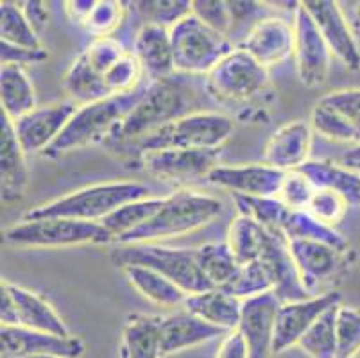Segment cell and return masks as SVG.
<instances>
[{
	"mask_svg": "<svg viewBox=\"0 0 360 358\" xmlns=\"http://www.w3.org/2000/svg\"><path fill=\"white\" fill-rule=\"evenodd\" d=\"M348 208L349 203L340 193L332 192V190H316L307 212L312 213L321 222L335 228V224L345 219Z\"/></svg>",
	"mask_w": 360,
	"mask_h": 358,
	"instance_id": "f6af8a7d",
	"label": "cell"
},
{
	"mask_svg": "<svg viewBox=\"0 0 360 358\" xmlns=\"http://www.w3.org/2000/svg\"><path fill=\"white\" fill-rule=\"evenodd\" d=\"M191 79H194V75L174 74L169 79L147 84L140 103L124 118L111 140L131 143L186 115L206 111L202 110L205 94H210L206 88L199 90L194 83L191 84Z\"/></svg>",
	"mask_w": 360,
	"mask_h": 358,
	"instance_id": "6da1fadb",
	"label": "cell"
},
{
	"mask_svg": "<svg viewBox=\"0 0 360 358\" xmlns=\"http://www.w3.org/2000/svg\"><path fill=\"white\" fill-rule=\"evenodd\" d=\"M355 20H356V24H359V29H360V4H359V8L355 9Z\"/></svg>",
	"mask_w": 360,
	"mask_h": 358,
	"instance_id": "6f0895ef",
	"label": "cell"
},
{
	"mask_svg": "<svg viewBox=\"0 0 360 358\" xmlns=\"http://www.w3.org/2000/svg\"><path fill=\"white\" fill-rule=\"evenodd\" d=\"M281 231L285 233L289 241L321 242V244L332 245L333 249L340 252H346L349 248L348 241H346V236L342 233L337 231L333 226L321 222L319 219H316L307 210H292Z\"/></svg>",
	"mask_w": 360,
	"mask_h": 358,
	"instance_id": "d6a6232c",
	"label": "cell"
},
{
	"mask_svg": "<svg viewBox=\"0 0 360 358\" xmlns=\"http://www.w3.org/2000/svg\"><path fill=\"white\" fill-rule=\"evenodd\" d=\"M289 248L303 285L314 295H317L316 288L323 281L332 280L345 265V252L337 251L332 245L312 241H289Z\"/></svg>",
	"mask_w": 360,
	"mask_h": 358,
	"instance_id": "7402d4cb",
	"label": "cell"
},
{
	"mask_svg": "<svg viewBox=\"0 0 360 358\" xmlns=\"http://www.w3.org/2000/svg\"><path fill=\"white\" fill-rule=\"evenodd\" d=\"M150 197V188L136 181H108L84 186L67 196L44 203L22 219H74L84 222H101L122 205Z\"/></svg>",
	"mask_w": 360,
	"mask_h": 358,
	"instance_id": "3957f363",
	"label": "cell"
},
{
	"mask_svg": "<svg viewBox=\"0 0 360 358\" xmlns=\"http://www.w3.org/2000/svg\"><path fill=\"white\" fill-rule=\"evenodd\" d=\"M271 233L273 231L253 221L251 217L237 215L230 222L226 244L230 245L238 264L245 265L260 260L271 241Z\"/></svg>",
	"mask_w": 360,
	"mask_h": 358,
	"instance_id": "1f68e13d",
	"label": "cell"
},
{
	"mask_svg": "<svg viewBox=\"0 0 360 358\" xmlns=\"http://www.w3.org/2000/svg\"><path fill=\"white\" fill-rule=\"evenodd\" d=\"M342 303L339 292L330 290L317 294L309 300L280 305L274 319L273 353H281L290 346H297L301 337L310 330L321 315L335 305Z\"/></svg>",
	"mask_w": 360,
	"mask_h": 358,
	"instance_id": "7c38bea8",
	"label": "cell"
},
{
	"mask_svg": "<svg viewBox=\"0 0 360 358\" xmlns=\"http://www.w3.org/2000/svg\"><path fill=\"white\" fill-rule=\"evenodd\" d=\"M94 4H96V0H72V2H67L65 6H67V13L70 15V18L74 22L83 24L88 13L94 8Z\"/></svg>",
	"mask_w": 360,
	"mask_h": 358,
	"instance_id": "db71d44e",
	"label": "cell"
},
{
	"mask_svg": "<svg viewBox=\"0 0 360 358\" xmlns=\"http://www.w3.org/2000/svg\"><path fill=\"white\" fill-rule=\"evenodd\" d=\"M337 358H356L360 353V308L340 305L335 321Z\"/></svg>",
	"mask_w": 360,
	"mask_h": 358,
	"instance_id": "b9f144b4",
	"label": "cell"
},
{
	"mask_svg": "<svg viewBox=\"0 0 360 358\" xmlns=\"http://www.w3.org/2000/svg\"><path fill=\"white\" fill-rule=\"evenodd\" d=\"M20 6L29 24H31L32 29L40 34L49 22V11L47 8H45L47 4H45V2H40V0H27V2H20Z\"/></svg>",
	"mask_w": 360,
	"mask_h": 358,
	"instance_id": "816d5d0a",
	"label": "cell"
},
{
	"mask_svg": "<svg viewBox=\"0 0 360 358\" xmlns=\"http://www.w3.org/2000/svg\"><path fill=\"white\" fill-rule=\"evenodd\" d=\"M133 6L143 24L165 29H172L192 13L191 0H140Z\"/></svg>",
	"mask_w": 360,
	"mask_h": 358,
	"instance_id": "60d3db41",
	"label": "cell"
},
{
	"mask_svg": "<svg viewBox=\"0 0 360 358\" xmlns=\"http://www.w3.org/2000/svg\"><path fill=\"white\" fill-rule=\"evenodd\" d=\"M217 151L202 149H162L140 154L142 165L153 176L163 179H192L206 177L214 167H217Z\"/></svg>",
	"mask_w": 360,
	"mask_h": 358,
	"instance_id": "2e32d148",
	"label": "cell"
},
{
	"mask_svg": "<svg viewBox=\"0 0 360 358\" xmlns=\"http://www.w3.org/2000/svg\"><path fill=\"white\" fill-rule=\"evenodd\" d=\"M162 205L163 197H146V199H139V201L126 203L113 213H110L106 219H103L101 224L111 233L113 241H117L120 236L135 231L140 226L146 224Z\"/></svg>",
	"mask_w": 360,
	"mask_h": 358,
	"instance_id": "836d02e7",
	"label": "cell"
},
{
	"mask_svg": "<svg viewBox=\"0 0 360 358\" xmlns=\"http://www.w3.org/2000/svg\"><path fill=\"white\" fill-rule=\"evenodd\" d=\"M340 305H335V307H332L321 315L297 343V346L305 351L310 358H337L335 321L337 310H339Z\"/></svg>",
	"mask_w": 360,
	"mask_h": 358,
	"instance_id": "74e56055",
	"label": "cell"
},
{
	"mask_svg": "<svg viewBox=\"0 0 360 358\" xmlns=\"http://www.w3.org/2000/svg\"><path fill=\"white\" fill-rule=\"evenodd\" d=\"M2 241L16 248H74V245H103L113 241L101 222L74 219H22L2 231Z\"/></svg>",
	"mask_w": 360,
	"mask_h": 358,
	"instance_id": "ba28073f",
	"label": "cell"
},
{
	"mask_svg": "<svg viewBox=\"0 0 360 358\" xmlns=\"http://www.w3.org/2000/svg\"><path fill=\"white\" fill-rule=\"evenodd\" d=\"M221 288L237 300L248 301L267 294V292H273V281H271L269 271L264 265V262L258 260L240 265L237 274Z\"/></svg>",
	"mask_w": 360,
	"mask_h": 358,
	"instance_id": "f35d334b",
	"label": "cell"
},
{
	"mask_svg": "<svg viewBox=\"0 0 360 358\" xmlns=\"http://www.w3.org/2000/svg\"><path fill=\"white\" fill-rule=\"evenodd\" d=\"M242 303L244 301L237 300L222 288H212V290L188 295L183 308L198 315L199 319L206 323L231 331L240 326Z\"/></svg>",
	"mask_w": 360,
	"mask_h": 358,
	"instance_id": "484cf974",
	"label": "cell"
},
{
	"mask_svg": "<svg viewBox=\"0 0 360 358\" xmlns=\"http://www.w3.org/2000/svg\"><path fill=\"white\" fill-rule=\"evenodd\" d=\"M27 154L16 138L13 120L0 111V179L2 203L15 205L25 197L29 186Z\"/></svg>",
	"mask_w": 360,
	"mask_h": 358,
	"instance_id": "d6986e66",
	"label": "cell"
},
{
	"mask_svg": "<svg viewBox=\"0 0 360 358\" xmlns=\"http://www.w3.org/2000/svg\"><path fill=\"white\" fill-rule=\"evenodd\" d=\"M77 104L68 101L36 106L13 122L16 138L25 154H44L60 138L70 118L77 111Z\"/></svg>",
	"mask_w": 360,
	"mask_h": 358,
	"instance_id": "8fae6325",
	"label": "cell"
},
{
	"mask_svg": "<svg viewBox=\"0 0 360 358\" xmlns=\"http://www.w3.org/2000/svg\"><path fill=\"white\" fill-rule=\"evenodd\" d=\"M120 358H126V357H124V354H122V353H120Z\"/></svg>",
	"mask_w": 360,
	"mask_h": 358,
	"instance_id": "91938a15",
	"label": "cell"
},
{
	"mask_svg": "<svg viewBox=\"0 0 360 358\" xmlns=\"http://www.w3.org/2000/svg\"><path fill=\"white\" fill-rule=\"evenodd\" d=\"M126 280L135 288L139 294H142L147 301L165 308H178L183 307L188 298L185 290L178 287L176 283L162 276L160 272L153 271L149 267L142 265H127L122 267Z\"/></svg>",
	"mask_w": 360,
	"mask_h": 358,
	"instance_id": "f1b7e54d",
	"label": "cell"
},
{
	"mask_svg": "<svg viewBox=\"0 0 360 358\" xmlns=\"http://www.w3.org/2000/svg\"><path fill=\"white\" fill-rule=\"evenodd\" d=\"M2 357L22 358L31 354H54L61 358H79L84 353V343L79 337H60L29 330L24 326H2L0 330Z\"/></svg>",
	"mask_w": 360,
	"mask_h": 358,
	"instance_id": "9a60e30c",
	"label": "cell"
},
{
	"mask_svg": "<svg viewBox=\"0 0 360 358\" xmlns=\"http://www.w3.org/2000/svg\"><path fill=\"white\" fill-rule=\"evenodd\" d=\"M135 58L149 83L163 81L176 74L170 29L143 24L135 38Z\"/></svg>",
	"mask_w": 360,
	"mask_h": 358,
	"instance_id": "603a6c76",
	"label": "cell"
},
{
	"mask_svg": "<svg viewBox=\"0 0 360 358\" xmlns=\"http://www.w3.org/2000/svg\"><path fill=\"white\" fill-rule=\"evenodd\" d=\"M215 358H250V347H248L244 335L238 328L228 331L222 337V343Z\"/></svg>",
	"mask_w": 360,
	"mask_h": 358,
	"instance_id": "f907efd6",
	"label": "cell"
},
{
	"mask_svg": "<svg viewBox=\"0 0 360 358\" xmlns=\"http://www.w3.org/2000/svg\"><path fill=\"white\" fill-rule=\"evenodd\" d=\"M198 260L202 274L215 288L224 287L240 269V264L226 242L202 244L198 248Z\"/></svg>",
	"mask_w": 360,
	"mask_h": 358,
	"instance_id": "d590c367",
	"label": "cell"
},
{
	"mask_svg": "<svg viewBox=\"0 0 360 358\" xmlns=\"http://www.w3.org/2000/svg\"><path fill=\"white\" fill-rule=\"evenodd\" d=\"M285 174L267 163L217 165L208 172L206 181L219 188L230 190L233 196L237 193V196L253 197H278Z\"/></svg>",
	"mask_w": 360,
	"mask_h": 358,
	"instance_id": "5bb4252c",
	"label": "cell"
},
{
	"mask_svg": "<svg viewBox=\"0 0 360 358\" xmlns=\"http://www.w3.org/2000/svg\"><path fill=\"white\" fill-rule=\"evenodd\" d=\"M233 131V118L228 115L217 111H198L131 143L140 154L162 149L217 151L230 140Z\"/></svg>",
	"mask_w": 360,
	"mask_h": 358,
	"instance_id": "8992f818",
	"label": "cell"
},
{
	"mask_svg": "<svg viewBox=\"0 0 360 358\" xmlns=\"http://www.w3.org/2000/svg\"><path fill=\"white\" fill-rule=\"evenodd\" d=\"M228 333L222 328L214 326L199 319L198 315L188 310L176 312V314L163 315L162 319V351L165 354H174L179 351L205 344L217 337H224Z\"/></svg>",
	"mask_w": 360,
	"mask_h": 358,
	"instance_id": "cb8c5ba5",
	"label": "cell"
},
{
	"mask_svg": "<svg viewBox=\"0 0 360 358\" xmlns=\"http://www.w3.org/2000/svg\"><path fill=\"white\" fill-rule=\"evenodd\" d=\"M280 305L273 292L242 303V319L238 330L242 331L250 347V358H269L273 354L274 319Z\"/></svg>",
	"mask_w": 360,
	"mask_h": 358,
	"instance_id": "44dd1931",
	"label": "cell"
},
{
	"mask_svg": "<svg viewBox=\"0 0 360 358\" xmlns=\"http://www.w3.org/2000/svg\"><path fill=\"white\" fill-rule=\"evenodd\" d=\"M124 16V4L115 2V0H99L94 4L91 11L84 18L83 25L88 32L96 38H104L110 36V32L115 31L119 24L122 22Z\"/></svg>",
	"mask_w": 360,
	"mask_h": 358,
	"instance_id": "ee69618b",
	"label": "cell"
},
{
	"mask_svg": "<svg viewBox=\"0 0 360 358\" xmlns=\"http://www.w3.org/2000/svg\"><path fill=\"white\" fill-rule=\"evenodd\" d=\"M143 72L133 52H126L110 70L104 74L111 95L133 91L143 83Z\"/></svg>",
	"mask_w": 360,
	"mask_h": 358,
	"instance_id": "7bdbcfd3",
	"label": "cell"
},
{
	"mask_svg": "<svg viewBox=\"0 0 360 358\" xmlns=\"http://www.w3.org/2000/svg\"><path fill=\"white\" fill-rule=\"evenodd\" d=\"M237 47L244 49L265 68L294 54V24L280 16H267L251 29Z\"/></svg>",
	"mask_w": 360,
	"mask_h": 358,
	"instance_id": "ac0fdd59",
	"label": "cell"
},
{
	"mask_svg": "<svg viewBox=\"0 0 360 358\" xmlns=\"http://www.w3.org/2000/svg\"><path fill=\"white\" fill-rule=\"evenodd\" d=\"M0 321L2 326H18L15 301L4 285H0Z\"/></svg>",
	"mask_w": 360,
	"mask_h": 358,
	"instance_id": "f5cc1de1",
	"label": "cell"
},
{
	"mask_svg": "<svg viewBox=\"0 0 360 358\" xmlns=\"http://www.w3.org/2000/svg\"><path fill=\"white\" fill-rule=\"evenodd\" d=\"M321 104L328 106L348 133V143L360 146V88H342L330 91L319 98Z\"/></svg>",
	"mask_w": 360,
	"mask_h": 358,
	"instance_id": "ab89813d",
	"label": "cell"
},
{
	"mask_svg": "<svg viewBox=\"0 0 360 358\" xmlns=\"http://www.w3.org/2000/svg\"><path fill=\"white\" fill-rule=\"evenodd\" d=\"M222 201L198 190H178L163 197V205L146 224L117 238L119 245L158 244L210 224L222 212Z\"/></svg>",
	"mask_w": 360,
	"mask_h": 358,
	"instance_id": "7a4b0ae2",
	"label": "cell"
},
{
	"mask_svg": "<svg viewBox=\"0 0 360 358\" xmlns=\"http://www.w3.org/2000/svg\"><path fill=\"white\" fill-rule=\"evenodd\" d=\"M267 267L273 281V294L276 295L278 301L283 303H296L312 298V292L307 290L301 280L300 271L292 260L289 248V238L283 231L271 233V241L267 249L260 258Z\"/></svg>",
	"mask_w": 360,
	"mask_h": 358,
	"instance_id": "e0dca14e",
	"label": "cell"
},
{
	"mask_svg": "<svg viewBox=\"0 0 360 358\" xmlns=\"http://www.w3.org/2000/svg\"><path fill=\"white\" fill-rule=\"evenodd\" d=\"M147 84L149 81L127 94L111 95L99 103L77 108L63 133L45 151L44 156L58 158L70 151L83 149V147L99 143L106 138L113 136L117 127L124 122V118L140 103V98L147 90Z\"/></svg>",
	"mask_w": 360,
	"mask_h": 358,
	"instance_id": "277c9868",
	"label": "cell"
},
{
	"mask_svg": "<svg viewBox=\"0 0 360 358\" xmlns=\"http://www.w3.org/2000/svg\"><path fill=\"white\" fill-rule=\"evenodd\" d=\"M170 44L176 74L194 77H206L235 49L228 36L206 25L192 13L170 29Z\"/></svg>",
	"mask_w": 360,
	"mask_h": 358,
	"instance_id": "52a82bcc",
	"label": "cell"
},
{
	"mask_svg": "<svg viewBox=\"0 0 360 358\" xmlns=\"http://www.w3.org/2000/svg\"><path fill=\"white\" fill-rule=\"evenodd\" d=\"M163 315H131L122 328L120 353L126 358H162Z\"/></svg>",
	"mask_w": 360,
	"mask_h": 358,
	"instance_id": "83f0119b",
	"label": "cell"
},
{
	"mask_svg": "<svg viewBox=\"0 0 360 358\" xmlns=\"http://www.w3.org/2000/svg\"><path fill=\"white\" fill-rule=\"evenodd\" d=\"M314 192H316V188L307 179V176H303L300 170H290V172L285 174L278 199L281 203H285L290 210H307Z\"/></svg>",
	"mask_w": 360,
	"mask_h": 358,
	"instance_id": "7dc6e473",
	"label": "cell"
},
{
	"mask_svg": "<svg viewBox=\"0 0 360 358\" xmlns=\"http://www.w3.org/2000/svg\"><path fill=\"white\" fill-rule=\"evenodd\" d=\"M269 83L264 65L240 47H235L221 63L205 77L206 90L215 101L242 103L262 94Z\"/></svg>",
	"mask_w": 360,
	"mask_h": 358,
	"instance_id": "9c48e42d",
	"label": "cell"
},
{
	"mask_svg": "<svg viewBox=\"0 0 360 358\" xmlns=\"http://www.w3.org/2000/svg\"><path fill=\"white\" fill-rule=\"evenodd\" d=\"M233 203L237 206L238 215L251 217L253 221L260 222L269 231H281L292 212L278 197H253L235 193Z\"/></svg>",
	"mask_w": 360,
	"mask_h": 358,
	"instance_id": "8d00e7d4",
	"label": "cell"
},
{
	"mask_svg": "<svg viewBox=\"0 0 360 358\" xmlns=\"http://www.w3.org/2000/svg\"><path fill=\"white\" fill-rule=\"evenodd\" d=\"M111 262L120 269L127 265L153 269L188 295L215 288L199 267L198 249L169 248L162 244H117L111 251Z\"/></svg>",
	"mask_w": 360,
	"mask_h": 358,
	"instance_id": "5b68a950",
	"label": "cell"
},
{
	"mask_svg": "<svg viewBox=\"0 0 360 358\" xmlns=\"http://www.w3.org/2000/svg\"><path fill=\"white\" fill-rule=\"evenodd\" d=\"M2 285L8 288L13 301H15L18 326L44 331V333L60 335V337H70V331H68L65 321L61 319V315L40 294H36L29 288L18 287L15 283H9V281H2Z\"/></svg>",
	"mask_w": 360,
	"mask_h": 358,
	"instance_id": "d4e9b609",
	"label": "cell"
},
{
	"mask_svg": "<svg viewBox=\"0 0 360 358\" xmlns=\"http://www.w3.org/2000/svg\"><path fill=\"white\" fill-rule=\"evenodd\" d=\"M0 36L4 44L31 51H44L40 34L27 22L20 2L0 4Z\"/></svg>",
	"mask_w": 360,
	"mask_h": 358,
	"instance_id": "e575fe53",
	"label": "cell"
},
{
	"mask_svg": "<svg viewBox=\"0 0 360 358\" xmlns=\"http://www.w3.org/2000/svg\"><path fill=\"white\" fill-rule=\"evenodd\" d=\"M355 170H356V172H360V165H359V167H355Z\"/></svg>",
	"mask_w": 360,
	"mask_h": 358,
	"instance_id": "680465c9",
	"label": "cell"
},
{
	"mask_svg": "<svg viewBox=\"0 0 360 358\" xmlns=\"http://www.w3.org/2000/svg\"><path fill=\"white\" fill-rule=\"evenodd\" d=\"M345 165L349 167V169H355V167L360 165V146L353 147L352 151H348V153H346Z\"/></svg>",
	"mask_w": 360,
	"mask_h": 358,
	"instance_id": "11a10c76",
	"label": "cell"
},
{
	"mask_svg": "<svg viewBox=\"0 0 360 358\" xmlns=\"http://www.w3.org/2000/svg\"><path fill=\"white\" fill-rule=\"evenodd\" d=\"M294 59L301 84L317 88L325 83L332 65V52L316 22L300 2L294 9Z\"/></svg>",
	"mask_w": 360,
	"mask_h": 358,
	"instance_id": "30bf717a",
	"label": "cell"
},
{
	"mask_svg": "<svg viewBox=\"0 0 360 358\" xmlns=\"http://www.w3.org/2000/svg\"><path fill=\"white\" fill-rule=\"evenodd\" d=\"M0 111L13 122L36 108L34 87L20 65H2L0 68Z\"/></svg>",
	"mask_w": 360,
	"mask_h": 358,
	"instance_id": "f546056e",
	"label": "cell"
},
{
	"mask_svg": "<svg viewBox=\"0 0 360 358\" xmlns=\"http://www.w3.org/2000/svg\"><path fill=\"white\" fill-rule=\"evenodd\" d=\"M316 190H332L345 197L349 206L360 205V172L337 165L330 160H309L300 169Z\"/></svg>",
	"mask_w": 360,
	"mask_h": 358,
	"instance_id": "4316f807",
	"label": "cell"
},
{
	"mask_svg": "<svg viewBox=\"0 0 360 358\" xmlns=\"http://www.w3.org/2000/svg\"><path fill=\"white\" fill-rule=\"evenodd\" d=\"M192 15H195L206 25H210L212 29L230 38L233 20H231L228 2H224V0H194L192 2Z\"/></svg>",
	"mask_w": 360,
	"mask_h": 358,
	"instance_id": "c3c4849f",
	"label": "cell"
},
{
	"mask_svg": "<svg viewBox=\"0 0 360 358\" xmlns=\"http://www.w3.org/2000/svg\"><path fill=\"white\" fill-rule=\"evenodd\" d=\"M312 136V126L305 120H294L281 126L265 143L264 163L283 172L297 170L309 162Z\"/></svg>",
	"mask_w": 360,
	"mask_h": 358,
	"instance_id": "ffe728a7",
	"label": "cell"
},
{
	"mask_svg": "<svg viewBox=\"0 0 360 358\" xmlns=\"http://www.w3.org/2000/svg\"><path fill=\"white\" fill-rule=\"evenodd\" d=\"M22 358H61V357H54V354H31V357H22Z\"/></svg>",
	"mask_w": 360,
	"mask_h": 358,
	"instance_id": "9f6ffc18",
	"label": "cell"
},
{
	"mask_svg": "<svg viewBox=\"0 0 360 358\" xmlns=\"http://www.w3.org/2000/svg\"><path fill=\"white\" fill-rule=\"evenodd\" d=\"M126 54L122 44H119L115 38L104 36V38H96L83 51V56L90 63V67L99 74H106L113 65Z\"/></svg>",
	"mask_w": 360,
	"mask_h": 358,
	"instance_id": "bcb514c9",
	"label": "cell"
},
{
	"mask_svg": "<svg viewBox=\"0 0 360 358\" xmlns=\"http://www.w3.org/2000/svg\"><path fill=\"white\" fill-rule=\"evenodd\" d=\"M316 22L330 52L348 70L360 68V47L345 13L335 0H307L301 2Z\"/></svg>",
	"mask_w": 360,
	"mask_h": 358,
	"instance_id": "4fadbf2b",
	"label": "cell"
},
{
	"mask_svg": "<svg viewBox=\"0 0 360 358\" xmlns=\"http://www.w3.org/2000/svg\"><path fill=\"white\" fill-rule=\"evenodd\" d=\"M0 59L2 65H32V63H41L45 59H49L47 51H31V49H22L15 47V45L4 44L0 41Z\"/></svg>",
	"mask_w": 360,
	"mask_h": 358,
	"instance_id": "681fc988",
	"label": "cell"
},
{
	"mask_svg": "<svg viewBox=\"0 0 360 358\" xmlns=\"http://www.w3.org/2000/svg\"><path fill=\"white\" fill-rule=\"evenodd\" d=\"M63 88L72 103L77 106H86V104L99 103L111 97L104 75L90 67L83 52L72 61V65L65 72Z\"/></svg>",
	"mask_w": 360,
	"mask_h": 358,
	"instance_id": "4dcf8cb0",
	"label": "cell"
}]
</instances>
